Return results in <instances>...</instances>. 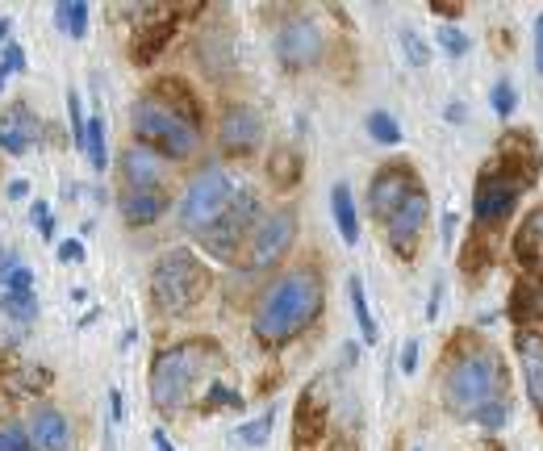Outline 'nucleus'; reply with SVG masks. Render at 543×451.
I'll list each match as a JSON object with an SVG mask.
<instances>
[{"label":"nucleus","instance_id":"nucleus-1","mask_svg":"<svg viewBox=\"0 0 543 451\" xmlns=\"http://www.w3.org/2000/svg\"><path fill=\"white\" fill-rule=\"evenodd\" d=\"M322 305H326L322 272L318 268H293L259 297L251 330H255V339H264V343H285V339L301 335V330L322 314Z\"/></svg>","mask_w":543,"mask_h":451},{"label":"nucleus","instance_id":"nucleus-2","mask_svg":"<svg viewBox=\"0 0 543 451\" xmlns=\"http://www.w3.org/2000/svg\"><path fill=\"white\" fill-rule=\"evenodd\" d=\"M218 364V347L205 343V339H184L163 347L155 360H151V376H147V393H151V406L172 414L184 410L188 397H193L197 381Z\"/></svg>","mask_w":543,"mask_h":451},{"label":"nucleus","instance_id":"nucleus-3","mask_svg":"<svg viewBox=\"0 0 543 451\" xmlns=\"http://www.w3.org/2000/svg\"><path fill=\"white\" fill-rule=\"evenodd\" d=\"M443 406L456 418H472L485 401L506 397V364L493 347H468L460 351L443 372Z\"/></svg>","mask_w":543,"mask_h":451},{"label":"nucleus","instance_id":"nucleus-4","mask_svg":"<svg viewBox=\"0 0 543 451\" xmlns=\"http://www.w3.org/2000/svg\"><path fill=\"white\" fill-rule=\"evenodd\" d=\"M209 272L201 268V259L188 247H172L155 259L151 268V301L163 314H184L205 297Z\"/></svg>","mask_w":543,"mask_h":451},{"label":"nucleus","instance_id":"nucleus-5","mask_svg":"<svg viewBox=\"0 0 543 451\" xmlns=\"http://www.w3.org/2000/svg\"><path fill=\"white\" fill-rule=\"evenodd\" d=\"M134 134L143 147H151L163 159H193L201 151V130L193 122H184L180 113H172L155 92H147L134 105Z\"/></svg>","mask_w":543,"mask_h":451},{"label":"nucleus","instance_id":"nucleus-6","mask_svg":"<svg viewBox=\"0 0 543 451\" xmlns=\"http://www.w3.org/2000/svg\"><path fill=\"white\" fill-rule=\"evenodd\" d=\"M234 201V176L226 168H218V163H209V168H201L193 180H188L184 197H180V226L188 234H201L209 230L222 209Z\"/></svg>","mask_w":543,"mask_h":451},{"label":"nucleus","instance_id":"nucleus-7","mask_svg":"<svg viewBox=\"0 0 543 451\" xmlns=\"http://www.w3.org/2000/svg\"><path fill=\"white\" fill-rule=\"evenodd\" d=\"M297 243V213L285 205V209H272L268 218H259L251 239H247V272H272L280 259H285Z\"/></svg>","mask_w":543,"mask_h":451},{"label":"nucleus","instance_id":"nucleus-8","mask_svg":"<svg viewBox=\"0 0 543 451\" xmlns=\"http://www.w3.org/2000/svg\"><path fill=\"white\" fill-rule=\"evenodd\" d=\"M255 218H259V201L251 193H234V201L222 209V218L209 230H201V247L218 259H234V251L251 239Z\"/></svg>","mask_w":543,"mask_h":451},{"label":"nucleus","instance_id":"nucleus-9","mask_svg":"<svg viewBox=\"0 0 543 451\" xmlns=\"http://www.w3.org/2000/svg\"><path fill=\"white\" fill-rule=\"evenodd\" d=\"M326 55V34L318 21L310 17H293L285 21V26L276 30V59L280 67H289V71H310L318 67Z\"/></svg>","mask_w":543,"mask_h":451},{"label":"nucleus","instance_id":"nucleus-10","mask_svg":"<svg viewBox=\"0 0 543 451\" xmlns=\"http://www.w3.org/2000/svg\"><path fill=\"white\" fill-rule=\"evenodd\" d=\"M218 142H222V151H230V155L255 151L259 142H264V117H259V109H251L243 101L226 105L222 117H218Z\"/></svg>","mask_w":543,"mask_h":451},{"label":"nucleus","instance_id":"nucleus-11","mask_svg":"<svg viewBox=\"0 0 543 451\" xmlns=\"http://www.w3.org/2000/svg\"><path fill=\"white\" fill-rule=\"evenodd\" d=\"M117 172L126 180V193H159V184L168 180V163L143 142H130L122 159H117Z\"/></svg>","mask_w":543,"mask_h":451},{"label":"nucleus","instance_id":"nucleus-12","mask_svg":"<svg viewBox=\"0 0 543 451\" xmlns=\"http://www.w3.org/2000/svg\"><path fill=\"white\" fill-rule=\"evenodd\" d=\"M330 389V376H318V381H310L301 389V401H297V443H322L326 439V422H330V406L335 401L326 397Z\"/></svg>","mask_w":543,"mask_h":451},{"label":"nucleus","instance_id":"nucleus-13","mask_svg":"<svg viewBox=\"0 0 543 451\" xmlns=\"http://www.w3.org/2000/svg\"><path fill=\"white\" fill-rule=\"evenodd\" d=\"M414 188H418L414 172L401 168V163H389V168H381V172H376V180L368 184V213L385 222L389 213L414 193Z\"/></svg>","mask_w":543,"mask_h":451},{"label":"nucleus","instance_id":"nucleus-14","mask_svg":"<svg viewBox=\"0 0 543 451\" xmlns=\"http://www.w3.org/2000/svg\"><path fill=\"white\" fill-rule=\"evenodd\" d=\"M427 218H431V197H427V188H414V193L401 201L389 218H385V234H389V243L393 247H414L418 243V234H422V226H427Z\"/></svg>","mask_w":543,"mask_h":451},{"label":"nucleus","instance_id":"nucleus-15","mask_svg":"<svg viewBox=\"0 0 543 451\" xmlns=\"http://www.w3.org/2000/svg\"><path fill=\"white\" fill-rule=\"evenodd\" d=\"M26 431H30L34 451H72V422H67V414L59 406L38 401L26 418Z\"/></svg>","mask_w":543,"mask_h":451},{"label":"nucleus","instance_id":"nucleus-16","mask_svg":"<svg viewBox=\"0 0 543 451\" xmlns=\"http://www.w3.org/2000/svg\"><path fill=\"white\" fill-rule=\"evenodd\" d=\"M514 259L531 280L543 284V205L535 213H527V222L514 234Z\"/></svg>","mask_w":543,"mask_h":451},{"label":"nucleus","instance_id":"nucleus-17","mask_svg":"<svg viewBox=\"0 0 543 451\" xmlns=\"http://www.w3.org/2000/svg\"><path fill=\"white\" fill-rule=\"evenodd\" d=\"M176 34V17H155V21H143V26L134 30V46H130V55L138 67H151L163 51H168V42Z\"/></svg>","mask_w":543,"mask_h":451},{"label":"nucleus","instance_id":"nucleus-18","mask_svg":"<svg viewBox=\"0 0 543 451\" xmlns=\"http://www.w3.org/2000/svg\"><path fill=\"white\" fill-rule=\"evenodd\" d=\"M34 138H38V117L26 105H9L5 113H0V151L26 155Z\"/></svg>","mask_w":543,"mask_h":451},{"label":"nucleus","instance_id":"nucleus-19","mask_svg":"<svg viewBox=\"0 0 543 451\" xmlns=\"http://www.w3.org/2000/svg\"><path fill=\"white\" fill-rule=\"evenodd\" d=\"M518 360H523V372H527V393L543 418V335L523 330V335H518Z\"/></svg>","mask_w":543,"mask_h":451},{"label":"nucleus","instance_id":"nucleus-20","mask_svg":"<svg viewBox=\"0 0 543 451\" xmlns=\"http://www.w3.org/2000/svg\"><path fill=\"white\" fill-rule=\"evenodd\" d=\"M117 209H122V218L130 226H151L159 222L163 213H168V193H122V201H117Z\"/></svg>","mask_w":543,"mask_h":451},{"label":"nucleus","instance_id":"nucleus-21","mask_svg":"<svg viewBox=\"0 0 543 451\" xmlns=\"http://www.w3.org/2000/svg\"><path fill=\"white\" fill-rule=\"evenodd\" d=\"M197 59L205 63L209 76H226L230 63H234V38L226 30H205L197 38Z\"/></svg>","mask_w":543,"mask_h":451},{"label":"nucleus","instance_id":"nucleus-22","mask_svg":"<svg viewBox=\"0 0 543 451\" xmlns=\"http://www.w3.org/2000/svg\"><path fill=\"white\" fill-rule=\"evenodd\" d=\"M330 213H335V226L343 234L347 247L360 243V213H356V197H351V184L339 180L335 188H330Z\"/></svg>","mask_w":543,"mask_h":451},{"label":"nucleus","instance_id":"nucleus-23","mask_svg":"<svg viewBox=\"0 0 543 451\" xmlns=\"http://www.w3.org/2000/svg\"><path fill=\"white\" fill-rule=\"evenodd\" d=\"M268 184L289 193L293 184H301V151L297 147H276L268 155Z\"/></svg>","mask_w":543,"mask_h":451},{"label":"nucleus","instance_id":"nucleus-24","mask_svg":"<svg viewBox=\"0 0 543 451\" xmlns=\"http://www.w3.org/2000/svg\"><path fill=\"white\" fill-rule=\"evenodd\" d=\"M347 297H351V314H356V326H360V339L372 347L381 339V330H376V318L368 310V297H364V284L360 280H347Z\"/></svg>","mask_w":543,"mask_h":451},{"label":"nucleus","instance_id":"nucleus-25","mask_svg":"<svg viewBox=\"0 0 543 451\" xmlns=\"http://www.w3.org/2000/svg\"><path fill=\"white\" fill-rule=\"evenodd\" d=\"M84 155L92 163V172H105V163H109V147H105V117L101 113H92L88 117V130H84Z\"/></svg>","mask_w":543,"mask_h":451},{"label":"nucleus","instance_id":"nucleus-26","mask_svg":"<svg viewBox=\"0 0 543 451\" xmlns=\"http://www.w3.org/2000/svg\"><path fill=\"white\" fill-rule=\"evenodd\" d=\"M55 21L67 38H88V0H67V5L55 9Z\"/></svg>","mask_w":543,"mask_h":451},{"label":"nucleus","instance_id":"nucleus-27","mask_svg":"<svg viewBox=\"0 0 543 451\" xmlns=\"http://www.w3.org/2000/svg\"><path fill=\"white\" fill-rule=\"evenodd\" d=\"M0 314L13 322H34L38 318V293H0Z\"/></svg>","mask_w":543,"mask_h":451},{"label":"nucleus","instance_id":"nucleus-28","mask_svg":"<svg viewBox=\"0 0 543 451\" xmlns=\"http://www.w3.org/2000/svg\"><path fill=\"white\" fill-rule=\"evenodd\" d=\"M272 426H276V406H268L255 422L239 426V435H234V439H239L243 447H264V443L272 439Z\"/></svg>","mask_w":543,"mask_h":451},{"label":"nucleus","instance_id":"nucleus-29","mask_svg":"<svg viewBox=\"0 0 543 451\" xmlns=\"http://www.w3.org/2000/svg\"><path fill=\"white\" fill-rule=\"evenodd\" d=\"M368 138H376L381 147H393V142H401V126L393 122L385 109H372L368 113Z\"/></svg>","mask_w":543,"mask_h":451},{"label":"nucleus","instance_id":"nucleus-30","mask_svg":"<svg viewBox=\"0 0 543 451\" xmlns=\"http://www.w3.org/2000/svg\"><path fill=\"white\" fill-rule=\"evenodd\" d=\"M472 422L477 426H485V431H502V426L510 422V401L506 397H493V401H485V406L472 414Z\"/></svg>","mask_w":543,"mask_h":451},{"label":"nucleus","instance_id":"nucleus-31","mask_svg":"<svg viewBox=\"0 0 543 451\" xmlns=\"http://www.w3.org/2000/svg\"><path fill=\"white\" fill-rule=\"evenodd\" d=\"M401 51H406V59H410L414 67H427V63H431V46L422 42L418 30H401Z\"/></svg>","mask_w":543,"mask_h":451},{"label":"nucleus","instance_id":"nucleus-32","mask_svg":"<svg viewBox=\"0 0 543 451\" xmlns=\"http://www.w3.org/2000/svg\"><path fill=\"white\" fill-rule=\"evenodd\" d=\"M489 105H493V113H498V117H510V113H514V105H518L514 84H510V80H498V84H493Z\"/></svg>","mask_w":543,"mask_h":451},{"label":"nucleus","instance_id":"nucleus-33","mask_svg":"<svg viewBox=\"0 0 543 451\" xmlns=\"http://www.w3.org/2000/svg\"><path fill=\"white\" fill-rule=\"evenodd\" d=\"M0 451H34L26 422H9L5 431H0Z\"/></svg>","mask_w":543,"mask_h":451},{"label":"nucleus","instance_id":"nucleus-34","mask_svg":"<svg viewBox=\"0 0 543 451\" xmlns=\"http://www.w3.org/2000/svg\"><path fill=\"white\" fill-rule=\"evenodd\" d=\"M67 113H72V142L84 151V130H88V117L80 113V92H67Z\"/></svg>","mask_w":543,"mask_h":451},{"label":"nucleus","instance_id":"nucleus-35","mask_svg":"<svg viewBox=\"0 0 543 451\" xmlns=\"http://www.w3.org/2000/svg\"><path fill=\"white\" fill-rule=\"evenodd\" d=\"M435 42H439V46H443V51L452 55V59H460V55L468 51V38H464V34H460L456 26H443V30L435 34Z\"/></svg>","mask_w":543,"mask_h":451},{"label":"nucleus","instance_id":"nucleus-36","mask_svg":"<svg viewBox=\"0 0 543 451\" xmlns=\"http://www.w3.org/2000/svg\"><path fill=\"white\" fill-rule=\"evenodd\" d=\"M17 268H21L17 251H13V247H5V251H0V293L9 289V280H13V272H17Z\"/></svg>","mask_w":543,"mask_h":451},{"label":"nucleus","instance_id":"nucleus-37","mask_svg":"<svg viewBox=\"0 0 543 451\" xmlns=\"http://www.w3.org/2000/svg\"><path fill=\"white\" fill-rule=\"evenodd\" d=\"M0 67L9 71H26V55H21V46H13V42H5V51H0Z\"/></svg>","mask_w":543,"mask_h":451},{"label":"nucleus","instance_id":"nucleus-38","mask_svg":"<svg viewBox=\"0 0 543 451\" xmlns=\"http://www.w3.org/2000/svg\"><path fill=\"white\" fill-rule=\"evenodd\" d=\"M418 372V339L401 343V376H414Z\"/></svg>","mask_w":543,"mask_h":451},{"label":"nucleus","instance_id":"nucleus-39","mask_svg":"<svg viewBox=\"0 0 543 451\" xmlns=\"http://www.w3.org/2000/svg\"><path fill=\"white\" fill-rule=\"evenodd\" d=\"M209 401H222V406H230V410H243V397H239V393H230V389H226V385H218V381L209 385Z\"/></svg>","mask_w":543,"mask_h":451},{"label":"nucleus","instance_id":"nucleus-40","mask_svg":"<svg viewBox=\"0 0 543 451\" xmlns=\"http://www.w3.org/2000/svg\"><path fill=\"white\" fill-rule=\"evenodd\" d=\"M30 218L38 222L42 239H51V234H55V222H51V213H46V201H34V213H30Z\"/></svg>","mask_w":543,"mask_h":451},{"label":"nucleus","instance_id":"nucleus-41","mask_svg":"<svg viewBox=\"0 0 543 451\" xmlns=\"http://www.w3.org/2000/svg\"><path fill=\"white\" fill-rule=\"evenodd\" d=\"M439 310H443V276H435V284H431V305H427V318L435 322V318H439Z\"/></svg>","mask_w":543,"mask_h":451},{"label":"nucleus","instance_id":"nucleus-42","mask_svg":"<svg viewBox=\"0 0 543 451\" xmlns=\"http://www.w3.org/2000/svg\"><path fill=\"white\" fill-rule=\"evenodd\" d=\"M59 259H63V264H80V259H84V243H76V239H67V243L59 247Z\"/></svg>","mask_w":543,"mask_h":451},{"label":"nucleus","instance_id":"nucleus-43","mask_svg":"<svg viewBox=\"0 0 543 451\" xmlns=\"http://www.w3.org/2000/svg\"><path fill=\"white\" fill-rule=\"evenodd\" d=\"M535 71L543 76V13L535 17Z\"/></svg>","mask_w":543,"mask_h":451},{"label":"nucleus","instance_id":"nucleus-44","mask_svg":"<svg viewBox=\"0 0 543 451\" xmlns=\"http://www.w3.org/2000/svg\"><path fill=\"white\" fill-rule=\"evenodd\" d=\"M431 13H439V17H460V5H452V0H443V5H431Z\"/></svg>","mask_w":543,"mask_h":451},{"label":"nucleus","instance_id":"nucleus-45","mask_svg":"<svg viewBox=\"0 0 543 451\" xmlns=\"http://www.w3.org/2000/svg\"><path fill=\"white\" fill-rule=\"evenodd\" d=\"M9 197H13V201L30 197V184H26V180H13V184H9Z\"/></svg>","mask_w":543,"mask_h":451},{"label":"nucleus","instance_id":"nucleus-46","mask_svg":"<svg viewBox=\"0 0 543 451\" xmlns=\"http://www.w3.org/2000/svg\"><path fill=\"white\" fill-rule=\"evenodd\" d=\"M151 439H155V451H176V447H172V439H168V431H155Z\"/></svg>","mask_w":543,"mask_h":451},{"label":"nucleus","instance_id":"nucleus-47","mask_svg":"<svg viewBox=\"0 0 543 451\" xmlns=\"http://www.w3.org/2000/svg\"><path fill=\"white\" fill-rule=\"evenodd\" d=\"M9 30H13V21H9V17H0V46H5V38H9Z\"/></svg>","mask_w":543,"mask_h":451},{"label":"nucleus","instance_id":"nucleus-48","mask_svg":"<svg viewBox=\"0 0 543 451\" xmlns=\"http://www.w3.org/2000/svg\"><path fill=\"white\" fill-rule=\"evenodd\" d=\"M5 80H9V71H5V67H0V88H5Z\"/></svg>","mask_w":543,"mask_h":451},{"label":"nucleus","instance_id":"nucleus-49","mask_svg":"<svg viewBox=\"0 0 543 451\" xmlns=\"http://www.w3.org/2000/svg\"><path fill=\"white\" fill-rule=\"evenodd\" d=\"M347 451H351V447H347Z\"/></svg>","mask_w":543,"mask_h":451}]
</instances>
